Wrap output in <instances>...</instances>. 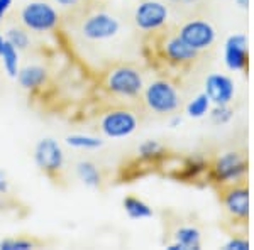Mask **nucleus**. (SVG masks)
I'll list each match as a JSON object with an SVG mask.
<instances>
[{"instance_id":"nucleus-5","label":"nucleus","mask_w":254,"mask_h":250,"mask_svg":"<svg viewBox=\"0 0 254 250\" xmlns=\"http://www.w3.org/2000/svg\"><path fill=\"white\" fill-rule=\"evenodd\" d=\"M34 162L48 178L56 179L63 173L64 167V150L58 141L44 137L34 147Z\"/></svg>"},{"instance_id":"nucleus-12","label":"nucleus","mask_w":254,"mask_h":250,"mask_svg":"<svg viewBox=\"0 0 254 250\" xmlns=\"http://www.w3.org/2000/svg\"><path fill=\"white\" fill-rule=\"evenodd\" d=\"M249 63L248 38L244 34H234L225 43V64L229 69H246Z\"/></svg>"},{"instance_id":"nucleus-18","label":"nucleus","mask_w":254,"mask_h":250,"mask_svg":"<svg viewBox=\"0 0 254 250\" xmlns=\"http://www.w3.org/2000/svg\"><path fill=\"white\" fill-rule=\"evenodd\" d=\"M122 204H124V210L127 215L134 220H142L153 216V210H151L149 204L144 203L142 200L136 198V196H127V198H124Z\"/></svg>"},{"instance_id":"nucleus-15","label":"nucleus","mask_w":254,"mask_h":250,"mask_svg":"<svg viewBox=\"0 0 254 250\" xmlns=\"http://www.w3.org/2000/svg\"><path fill=\"white\" fill-rule=\"evenodd\" d=\"M175 244L168 250H198L200 249V232L195 227H182L175 233Z\"/></svg>"},{"instance_id":"nucleus-19","label":"nucleus","mask_w":254,"mask_h":250,"mask_svg":"<svg viewBox=\"0 0 254 250\" xmlns=\"http://www.w3.org/2000/svg\"><path fill=\"white\" fill-rule=\"evenodd\" d=\"M165 155H166L165 147L156 141H146L139 146V159H141L142 162H147V164L158 162L159 159H163Z\"/></svg>"},{"instance_id":"nucleus-28","label":"nucleus","mask_w":254,"mask_h":250,"mask_svg":"<svg viewBox=\"0 0 254 250\" xmlns=\"http://www.w3.org/2000/svg\"><path fill=\"white\" fill-rule=\"evenodd\" d=\"M9 191V181L3 176V173H0V193H7Z\"/></svg>"},{"instance_id":"nucleus-21","label":"nucleus","mask_w":254,"mask_h":250,"mask_svg":"<svg viewBox=\"0 0 254 250\" xmlns=\"http://www.w3.org/2000/svg\"><path fill=\"white\" fill-rule=\"evenodd\" d=\"M5 41H9L17 51H24V49H27V46H29V43H31L29 31H27L26 27H10L5 34Z\"/></svg>"},{"instance_id":"nucleus-30","label":"nucleus","mask_w":254,"mask_h":250,"mask_svg":"<svg viewBox=\"0 0 254 250\" xmlns=\"http://www.w3.org/2000/svg\"><path fill=\"white\" fill-rule=\"evenodd\" d=\"M178 124H182V118H180V117H175L173 120H171V127H176Z\"/></svg>"},{"instance_id":"nucleus-8","label":"nucleus","mask_w":254,"mask_h":250,"mask_svg":"<svg viewBox=\"0 0 254 250\" xmlns=\"http://www.w3.org/2000/svg\"><path fill=\"white\" fill-rule=\"evenodd\" d=\"M246 173H248V161L239 152H225L212 164V178L222 186L241 181Z\"/></svg>"},{"instance_id":"nucleus-16","label":"nucleus","mask_w":254,"mask_h":250,"mask_svg":"<svg viewBox=\"0 0 254 250\" xmlns=\"http://www.w3.org/2000/svg\"><path fill=\"white\" fill-rule=\"evenodd\" d=\"M76 176L88 188L102 186V173L97 164H93L92 161H80L76 164Z\"/></svg>"},{"instance_id":"nucleus-20","label":"nucleus","mask_w":254,"mask_h":250,"mask_svg":"<svg viewBox=\"0 0 254 250\" xmlns=\"http://www.w3.org/2000/svg\"><path fill=\"white\" fill-rule=\"evenodd\" d=\"M66 144L75 147V149H87V150H92V149H98L102 147L104 142L100 141L95 135H87V134H73V135H68L66 137Z\"/></svg>"},{"instance_id":"nucleus-6","label":"nucleus","mask_w":254,"mask_h":250,"mask_svg":"<svg viewBox=\"0 0 254 250\" xmlns=\"http://www.w3.org/2000/svg\"><path fill=\"white\" fill-rule=\"evenodd\" d=\"M137 122L136 112H132L130 108H124V106H116L102 113L100 130L105 137L122 139L137 129Z\"/></svg>"},{"instance_id":"nucleus-2","label":"nucleus","mask_w":254,"mask_h":250,"mask_svg":"<svg viewBox=\"0 0 254 250\" xmlns=\"http://www.w3.org/2000/svg\"><path fill=\"white\" fill-rule=\"evenodd\" d=\"M121 31V22L107 10H93L80 22V34L90 43H104L116 38Z\"/></svg>"},{"instance_id":"nucleus-23","label":"nucleus","mask_w":254,"mask_h":250,"mask_svg":"<svg viewBox=\"0 0 254 250\" xmlns=\"http://www.w3.org/2000/svg\"><path fill=\"white\" fill-rule=\"evenodd\" d=\"M36 247V242L31 239H20V237H10L0 242V250H29Z\"/></svg>"},{"instance_id":"nucleus-26","label":"nucleus","mask_w":254,"mask_h":250,"mask_svg":"<svg viewBox=\"0 0 254 250\" xmlns=\"http://www.w3.org/2000/svg\"><path fill=\"white\" fill-rule=\"evenodd\" d=\"M12 2H14V0H0V20H2L3 17H5L7 12L10 10Z\"/></svg>"},{"instance_id":"nucleus-9","label":"nucleus","mask_w":254,"mask_h":250,"mask_svg":"<svg viewBox=\"0 0 254 250\" xmlns=\"http://www.w3.org/2000/svg\"><path fill=\"white\" fill-rule=\"evenodd\" d=\"M168 20V7L158 0H142L134 10V22L141 31L156 32Z\"/></svg>"},{"instance_id":"nucleus-13","label":"nucleus","mask_w":254,"mask_h":250,"mask_svg":"<svg viewBox=\"0 0 254 250\" xmlns=\"http://www.w3.org/2000/svg\"><path fill=\"white\" fill-rule=\"evenodd\" d=\"M205 95L215 105H229L234 97V83L229 76L210 75L205 80Z\"/></svg>"},{"instance_id":"nucleus-10","label":"nucleus","mask_w":254,"mask_h":250,"mask_svg":"<svg viewBox=\"0 0 254 250\" xmlns=\"http://www.w3.org/2000/svg\"><path fill=\"white\" fill-rule=\"evenodd\" d=\"M178 36L195 51L208 49L215 41V29L210 22L202 19L188 20L178 29Z\"/></svg>"},{"instance_id":"nucleus-7","label":"nucleus","mask_w":254,"mask_h":250,"mask_svg":"<svg viewBox=\"0 0 254 250\" xmlns=\"http://www.w3.org/2000/svg\"><path fill=\"white\" fill-rule=\"evenodd\" d=\"M158 52L161 61L171 66H188L198 58V51L191 49L176 34H163L158 41Z\"/></svg>"},{"instance_id":"nucleus-4","label":"nucleus","mask_w":254,"mask_h":250,"mask_svg":"<svg viewBox=\"0 0 254 250\" xmlns=\"http://www.w3.org/2000/svg\"><path fill=\"white\" fill-rule=\"evenodd\" d=\"M20 24L31 32H51L58 27L60 14L51 3L34 0L20 10Z\"/></svg>"},{"instance_id":"nucleus-1","label":"nucleus","mask_w":254,"mask_h":250,"mask_svg":"<svg viewBox=\"0 0 254 250\" xmlns=\"http://www.w3.org/2000/svg\"><path fill=\"white\" fill-rule=\"evenodd\" d=\"M104 87L112 97L134 100L144 90V80L137 68L130 64H117L107 71Z\"/></svg>"},{"instance_id":"nucleus-14","label":"nucleus","mask_w":254,"mask_h":250,"mask_svg":"<svg viewBox=\"0 0 254 250\" xmlns=\"http://www.w3.org/2000/svg\"><path fill=\"white\" fill-rule=\"evenodd\" d=\"M19 85L27 92H36V90L43 88L48 81V71L44 66L39 64H27V66L20 68L17 73Z\"/></svg>"},{"instance_id":"nucleus-3","label":"nucleus","mask_w":254,"mask_h":250,"mask_svg":"<svg viewBox=\"0 0 254 250\" xmlns=\"http://www.w3.org/2000/svg\"><path fill=\"white\" fill-rule=\"evenodd\" d=\"M144 105L158 115L173 113L180 106V93L170 80L151 81L144 90Z\"/></svg>"},{"instance_id":"nucleus-24","label":"nucleus","mask_w":254,"mask_h":250,"mask_svg":"<svg viewBox=\"0 0 254 250\" xmlns=\"http://www.w3.org/2000/svg\"><path fill=\"white\" fill-rule=\"evenodd\" d=\"M210 118L217 125L227 124V122L232 118V108L229 105H215L210 112Z\"/></svg>"},{"instance_id":"nucleus-32","label":"nucleus","mask_w":254,"mask_h":250,"mask_svg":"<svg viewBox=\"0 0 254 250\" xmlns=\"http://www.w3.org/2000/svg\"><path fill=\"white\" fill-rule=\"evenodd\" d=\"M182 2H195V0H182Z\"/></svg>"},{"instance_id":"nucleus-17","label":"nucleus","mask_w":254,"mask_h":250,"mask_svg":"<svg viewBox=\"0 0 254 250\" xmlns=\"http://www.w3.org/2000/svg\"><path fill=\"white\" fill-rule=\"evenodd\" d=\"M0 59H2V66L5 73L10 78H15L19 73V51L15 49L9 41L3 43V48L0 51Z\"/></svg>"},{"instance_id":"nucleus-29","label":"nucleus","mask_w":254,"mask_h":250,"mask_svg":"<svg viewBox=\"0 0 254 250\" xmlns=\"http://www.w3.org/2000/svg\"><path fill=\"white\" fill-rule=\"evenodd\" d=\"M237 3H239L241 7H243V9H246V7L249 5V0H236Z\"/></svg>"},{"instance_id":"nucleus-22","label":"nucleus","mask_w":254,"mask_h":250,"mask_svg":"<svg viewBox=\"0 0 254 250\" xmlns=\"http://www.w3.org/2000/svg\"><path fill=\"white\" fill-rule=\"evenodd\" d=\"M210 103H212L210 98H208L205 93H200V95H196L193 100L187 105V113L193 118H200L210 112Z\"/></svg>"},{"instance_id":"nucleus-25","label":"nucleus","mask_w":254,"mask_h":250,"mask_svg":"<svg viewBox=\"0 0 254 250\" xmlns=\"http://www.w3.org/2000/svg\"><path fill=\"white\" fill-rule=\"evenodd\" d=\"M249 242L243 239H232L225 244V250H248Z\"/></svg>"},{"instance_id":"nucleus-27","label":"nucleus","mask_w":254,"mask_h":250,"mask_svg":"<svg viewBox=\"0 0 254 250\" xmlns=\"http://www.w3.org/2000/svg\"><path fill=\"white\" fill-rule=\"evenodd\" d=\"M56 3H58L60 7H63V9H71V7L78 5L80 0H55Z\"/></svg>"},{"instance_id":"nucleus-31","label":"nucleus","mask_w":254,"mask_h":250,"mask_svg":"<svg viewBox=\"0 0 254 250\" xmlns=\"http://www.w3.org/2000/svg\"><path fill=\"white\" fill-rule=\"evenodd\" d=\"M3 43H5V38L0 34V51H2V48H3Z\"/></svg>"},{"instance_id":"nucleus-11","label":"nucleus","mask_w":254,"mask_h":250,"mask_svg":"<svg viewBox=\"0 0 254 250\" xmlns=\"http://www.w3.org/2000/svg\"><path fill=\"white\" fill-rule=\"evenodd\" d=\"M222 203L229 215L237 221H246L249 216V190L246 184H225L222 190Z\"/></svg>"}]
</instances>
